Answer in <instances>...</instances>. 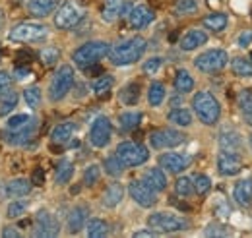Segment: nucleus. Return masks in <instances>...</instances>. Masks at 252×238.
I'll use <instances>...</instances> for the list:
<instances>
[{
	"label": "nucleus",
	"mask_w": 252,
	"mask_h": 238,
	"mask_svg": "<svg viewBox=\"0 0 252 238\" xmlns=\"http://www.w3.org/2000/svg\"><path fill=\"white\" fill-rule=\"evenodd\" d=\"M148 49V43L144 37L136 35V37H130L126 41L117 43L115 47H111L109 51V60L115 64V66H128V64H134L144 57Z\"/></svg>",
	"instance_id": "nucleus-1"
},
{
	"label": "nucleus",
	"mask_w": 252,
	"mask_h": 238,
	"mask_svg": "<svg viewBox=\"0 0 252 238\" xmlns=\"http://www.w3.org/2000/svg\"><path fill=\"white\" fill-rule=\"evenodd\" d=\"M192 109L196 113L198 120L206 126H214L218 124L221 117V105L220 101L214 97V93L210 91H198L192 99Z\"/></svg>",
	"instance_id": "nucleus-2"
},
{
	"label": "nucleus",
	"mask_w": 252,
	"mask_h": 238,
	"mask_svg": "<svg viewBox=\"0 0 252 238\" xmlns=\"http://www.w3.org/2000/svg\"><path fill=\"white\" fill-rule=\"evenodd\" d=\"M109 51H111L109 43H105V41H90V43H84L82 47H78L74 51L72 59H74L76 66L88 70L90 66H95L101 59L109 57Z\"/></svg>",
	"instance_id": "nucleus-3"
},
{
	"label": "nucleus",
	"mask_w": 252,
	"mask_h": 238,
	"mask_svg": "<svg viewBox=\"0 0 252 238\" xmlns=\"http://www.w3.org/2000/svg\"><path fill=\"white\" fill-rule=\"evenodd\" d=\"M86 18V10L78 0H66L55 14V26L59 30H74Z\"/></svg>",
	"instance_id": "nucleus-4"
},
{
	"label": "nucleus",
	"mask_w": 252,
	"mask_h": 238,
	"mask_svg": "<svg viewBox=\"0 0 252 238\" xmlns=\"http://www.w3.org/2000/svg\"><path fill=\"white\" fill-rule=\"evenodd\" d=\"M148 227L156 229L158 233H181V231L189 229L190 223L189 219H185V217L159 211V213H152L148 217Z\"/></svg>",
	"instance_id": "nucleus-5"
},
{
	"label": "nucleus",
	"mask_w": 252,
	"mask_h": 238,
	"mask_svg": "<svg viewBox=\"0 0 252 238\" xmlns=\"http://www.w3.org/2000/svg\"><path fill=\"white\" fill-rule=\"evenodd\" d=\"M72 88H74V68L70 64H63L55 72V76L51 80V86H49V97H51V101H55V103L63 101Z\"/></svg>",
	"instance_id": "nucleus-6"
},
{
	"label": "nucleus",
	"mask_w": 252,
	"mask_h": 238,
	"mask_svg": "<svg viewBox=\"0 0 252 238\" xmlns=\"http://www.w3.org/2000/svg\"><path fill=\"white\" fill-rule=\"evenodd\" d=\"M125 167H140L150 159V151L138 142H123L117 146L115 153Z\"/></svg>",
	"instance_id": "nucleus-7"
},
{
	"label": "nucleus",
	"mask_w": 252,
	"mask_h": 238,
	"mask_svg": "<svg viewBox=\"0 0 252 238\" xmlns=\"http://www.w3.org/2000/svg\"><path fill=\"white\" fill-rule=\"evenodd\" d=\"M229 62V55L221 49H210L206 53H202L198 59H194V66L202 72V74H216L223 70Z\"/></svg>",
	"instance_id": "nucleus-8"
},
{
	"label": "nucleus",
	"mask_w": 252,
	"mask_h": 238,
	"mask_svg": "<svg viewBox=\"0 0 252 238\" xmlns=\"http://www.w3.org/2000/svg\"><path fill=\"white\" fill-rule=\"evenodd\" d=\"M49 30L43 24H33V22H22L18 26H14L8 39L14 43H32V41H39L45 39Z\"/></svg>",
	"instance_id": "nucleus-9"
},
{
	"label": "nucleus",
	"mask_w": 252,
	"mask_h": 238,
	"mask_svg": "<svg viewBox=\"0 0 252 238\" xmlns=\"http://www.w3.org/2000/svg\"><path fill=\"white\" fill-rule=\"evenodd\" d=\"M128 194L142 208H154L158 204V192L152 186H148L144 180H132L128 184Z\"/></svg>",
	"instance_id": "nucleus-10"
},
{
	"label": "nucleus",
	"mask_w": 252,
	"mask_h": 238,
	"mask_svg": "<svg viewBox=\"0 0 252 238\" xmlns=\"http://www.w3.org/2000/svg\"><path fill=\"white\" fill-rule=\"evenodd\" d=\"M61 233V225L59 221L53 217V213H49L47 209H41L35 215V227H33V237L39 238H53L59 237Z\"/></svg>",
	"instance_id": "nucleus-11"
},
{
	"label": "nucleus",
	"mask_w": 252,
	"mask_h": 238,
	"mask_svg": "<svg viewBox=\"0 0 252 238\" xmlns=\"http://www.w3.org/2000/svg\"><path fill=\"white\" fill-rule=\"evenodd\" d=\"M185 142V134L173 128H161L150 134V144L154 149H171Z\"/></svg>",
	"instance_id": "nucleus-12"
},
{
	"label": "nucleus",
	"mask_w": 252,
	"mask_h": 238,
	"mask_svg": "<svg viewBox=\"0 0 252 238\" xmlns=\"http://www.w3.org/2000/svg\"><path fill=\"white\" fill-rule=\"evenodd\" d=\"M113 136V124L107 117H97L90 128V142L95 148H105L109 146Z\"/></svg>",
	"instance_id": "nucleus-13"
},
{
	"label": "nucleus",
	"mask_w": 252,
	"mask_h": 238,
	"mask_svg": "<svg viewBox=\"0 0 252 238\" xmlns=\"http://www.w3.org/2000/svg\"><path fill=\"white\" fill-rule=\"evenodd\" d=\"M218 171L221 177H235L243 171V159L239 153L233 151H223L221 149L218 155Z\"/></svg>",
	"instance_id": "nucleus-14"
},
{
	"label": "nucleus",
	"mask_w": 252,
	"mask_h": 238,
	"mask_svg": "<svg viewBox=\"0 0 252 238\" xmlns=\"http://www.w3.org/2000/svg\"><path fill=\"white\" fill-rule=\"evenodd\" d=\"M156 20V14L150 6L146 4H138V6H132L130 14H128V24L132 30H144L148 28L152 22Z\"/></svg>",
	"instance_id": "nucleus-15"
},
{
	"label": "nucleus",
	"mask_w": 252,
	"mask_h": 238,
	"mask_svg": "<svg viewBox=\"0 0 252 238\" xmlns=\"http://www.w3.org/2000/svg\"><path fill=\"white\" fill-rule=\"evenodd\" d=\"M159 167L167 173L179 175L189 167V157H185L181 153H163L159 157Z\"/></svg>",
	"instance_id": "nucleus-16"
},
{
	"label": "nucleus",
	"mask_w": 252,
	"mask_h": 238,
	"mask_svg": "<svg viewBox=\"0 0 252 238\" xmlns=\"http://www.w3.org/2000/svg\"><path fill=\"white\" fill-rule=\"evenodd\" d=\"M88 215H90V211H88V208H86V206H78V208L72 209V211L68 213V219H66L68 233H70V235L80 233V231L84 229L86 221H88Z\"/></svg>",
	"instance_id": "nucleus-17"
},
{
	"label": "nucleus",
	"mask_w": 252,
	"mask_h": 238,
	"mask_svg": "<svg viewBox=\"0 0 252 238\" xmlns=\"http://www.w3.org/2000/svg\"><path fill=\"white\" fill-rule=\"evenodd\" d=\"M206 43H208V33L204 30L187 31V33L183 35V39L179 41V45H181L183 51H194V49H198V47H202V45H206Z\"/></svg>",
	"instance_id": "nucleus-18"
},
{
	"label": "nucleus",
	"mask_w": 252,
	"mask_h": 238,
	"mask_svg": "<svg viewBox=\"0 0 252 238\" xmlns=\"http://www.w3.org/2000/svg\"><path fill=\"white\" fill-rule=\"evenodd\" d=\"M59 0H30L28 10L33 18H47L53 12H57Z\"/></svg>",
	"instance_id": "nucleus-19"
},
{
	"label": "nucleus",
	"mask_w": 252,
	"mask_h": 238,
	"mask_svg": "<svg viewBox=\"0 0 252 238\" xmlns=\"http://www.w3.org/2000/svg\"><path fill=\"white\" fill-rule=\"evenodd\" d=\"M220 148L223 151H233V153H239L243 148V140L239 136V132H235L233 128H225L221 130L220 134Z\"/></svg>",
	"instance_id": "nucleus-20"
},
{
	"label": "nucleus",
	"mask_w": 252,
	"mask_h": 238,
	"mask_svg": "<svg viewBox=\"0 0 252 238\" xmlns=\"http://www.w3.org/2000/svg\"><path fill=\"white\" fill-rule=\"evenodd\" d=\"M144 182L148 184V186H152L156 192H163L165 188H167V175H165V171L161 169V167H152V169H148L146 173H144Z\"/></svg>",
	"instance_id": "nucleus-21"
},
{
	"label": "nucleus",
	"mask_w": 252,
	"mask_h": 238,
	"mask_svg": "<svg viewBox=\"0 0 252 238\" xmlns=\"http://www.w3.org/2000/svg\"><path fill=\"white\" fill-rule=\"evenodd\" d=\"M233 198L239 206L243 208H251L252 206V180H241L235 184V190H233Z\"/></svg>",
	"instance_id": "nucleus-22"
},
{
	"label": "nucleus",
	"mask_w": 252,
	"mask_h": 238,
	"mask_svg": "<svg viewBox=\"0 0 252 238\" xmlns=\"http://www.w3.org/2000/svg\"><path fill=\"white\" fill-rule=\"evenodd\" d=\"M125 198V188L119 182H113L107 186V190L103 192V206L105 208H117Z\"/></svg>",
	"instance_id": "nucleus-23"
},
{
	"label": "nucleus",
	"mask_w": 252,
	"mask_h": 238,
	"mask_svg": "<svg viewBox=\"0 0 252 238\" xmlns=\"http://www.w3.org/2000/svg\"><path fill=\"white\" fill-rule=\"evenodd\" d=\"M4 192L8 198H24L32 192V182L28 178H14L6 184Z\"/></svg>",
	"instance_id": "nucleus-24"
},
{
	"label": "nucleus",
	"mask_w": 252,
	"mask_h": 238,
	"mask_svg": "<svg viewBox=\"0 0 252 238\" xmlns=\"http://www.w3.org/2000/svg\"><path fill=\"white\" fill-rule=\"evenodd\" d=\"M123 6H125V0H105L103 4V12H101V18L109 24L117 22L123 14Z\"/></svg>",
	"instance_id": "nucleus-25"
},
{
	"label": "nucleus",
	"mask_w": 252,
	"mask_h": 238,
	"mask_svg": "<svg viewBox=\"0 0 252 238\" xmlns=\"http://www.w3.org/2000/svg\"><path fill=\"white\" fill-rule=\"evenodd\" d=\"M74 132H76V124H74V122H63V124H59V126L53 130L51 140H53L55 144H68V142L72 140Z\"/></svg>",
	"instance_id": "nucleus-26"
},
{
	"label": "nucleus",
	"mask_w": 252,
	"mask_h": 238,
	"mask_svg": "<svg viewBox=\"0 0 252 238\" xmlns=\"http://www.w3.org/2000/svg\"><path fill=\"white\" fill-rule=\"evenodd\" d=\"M227 24H229V18L225 16V14H210V16H206L204 20H202V26L206 28V30L214 31V33H220L227 28Z\"/></svg>",
	"instance_id": "nucleus-27"
},
{
	"label": "nucleus",
	"mask_w": 252,
	"mask_h": 238,
	"mask_svg": "<svg viewBox=\"0 0 252 238\" xmlns=\"http://www.w3.org/2000/svg\"><path fill=\"white\" fill-rule=\"evenodd\" d=\"M18 93L12 89H8L6 93H2L0 95V117L4 119V117H8L16 107H18Z\"/></svg>",
	"instance_id": "nucleus-28"
},
{
	"label": "nucleus",
	"mask_w": 252,
	"mask_h": 238,
	"mask_svg": "<svg viewBox=\"0 0 252 238\" xmlns=\"http://www.w3.org/2000/svg\"><path fill=\"white\" fill-rule=\"evenodd\" d=\"M86 233L90 238H103L109 235V223L103 219H90L86 225Z\"/></svg>",
	"instance_id": "nucleus-29"
},
{
	"label": "nucleus",
	"mask_w": 252,
	"mask_h": 238,
	"mask_svg": "<svg viewBox=\"0 0 252 238\" xmlns=\"http://www.w3.org/2000/svg\"><path fill=\"white\" fill-rule=\"evenodd\" d=\"M33 134H35V119H33L28 126H24L22 130H14L8 140H10L12 144H16V146H22V144H26V142L32 140Z\"/></svg>",
	"instance_id": "nucleus-30"
},
{
	"label": "nucleus",
	"mask_w": 252,
	"mask_h": 238,
	"mask_svg": "<svg viewBox=\"0 0 252 238\" xmlns=\"http://www.w3.org/2000/svg\"><path fill=\"white\" fill-rule=\"evenodd\" d=\"M167 120H169L171 124H175V126L187 128V126L192 124V113L187 111V109H183V107H179V109H173V111L167 115Z\"/></svg>",
	"instance_id": "nucleus-31"
},
{
	"label": "nucleus",
	"mask_w": 252,
	"mask_h": 238,
	"mask_svg": "<svg viewBox=\"0 0 252 238\" xmlns=\"http://www.w3.org/2000/svg\"><path fill=\"white\" fill-rule=\"evenodd\" d=\"M175 89L179 93H190L194 89V78L187 70H177V74H175Z\"/></svg>",
	"instance_id": "nucleus-32"
},
{
	"label": "nucleus",
	"mask_w": 252,
	"mask_h": 238,
	"mask_svg": "<svg viewBox=\"0 0 252 238\" xmlns=\"http://www.w3.org/2000/svg\"><path fill=\"white\" fill-rule=\"evenodd\" d=\"M113 86H115V78L105 74V76L97 78L94 82V93L97 97H107L111 93V89H113Z\"/></svg>",
	"instance_id": "nucleus-33"
},
{
	"label": "nucleus",
	"mask_w": 252,
	"mask_h": 238,
	"mask_svg": "<svg viewBox=\"0 0 252 238\" xmlns=\"http://www.w3.org/2000/svg\"><path fill=\"white\" fill-rule=\"evenodd\" d=\"M231 68H233V74H237V76H241V78H251L252 76V60L245 59V57L233 59Z\"/></svg>",
	"instance_id": "nucleus-34"
},
{
	"label": "nucleus",
	"mask_w": 252,
	"mask_h": 238,
	"mask_svg": "<svg viewBox=\"0 0 252 238\" xmlns=\"http://www.w3.org/2000/svg\"><path fill=\"white\" fill-rule=\"evenodd\" d=\"M140 120H142V113L140 111H126V113H123L119 117V124H121L123 130L130 132V130H134L140 124Z\"/></svg>",
	"instance_id": "nucleus-35"
},
{
	"label": "nucleus",
	"mask_w": 252,
	"mask_h": 238,
	"mask_svg": "<svg viewBox=\"0 0 252 238\" xmlns=\"http://www.w3.org/2000/svg\"><path fill=\"white\" fill-rule=\"evenodd\" d=\"M103 167H105V173H107L109 177H115V178L125 173V165H123V161H121L117 155L107 157V159L103 161Z\"/></svg>",
	"instance_id": "nucleus-36"
},
{
	"label": "nucleus",
	"mask_w": 252,
	"mask_h": 238,
	"mask_svg": "<svg viewBox=\"0 0 252 238\" xmlns=\"http://www.w3.org/2000/svg\"><path fill=\"white\" fill-rule=\"evenodd\" d=\"M72 175H74V165L64 159V161L59 163V167H57L55 180H57V184H68L72 180Z\"/></svg>",
	"instance_id": "nucleus-37"
},
{
	"label": "nucleus",
	"mask_w": 252,
	"mask_h": 238,
	"mask_svg": "<svg viewBox=\"0 0 252 238\" xmlns=\"http://www.w3.org/2000/svg\"><path fill=\"white\" fill-rule=\"evenodd\" d=\"M163 99H165V86L161 82H154L150 86V89H148V101H150V105L152 107H159L163 103Z\"/></svg>",
	"instance_id": "nucleus-38"
},
{
	"label": "nucleus",
	"mask_w": 252,
	"mask_h": 238,
	"mask_svg": "<svg viewBox=\"0 0 252 238\" xmlns=\"http://www.w3.org/2000/svg\"><path fill=\"white\" fill-rule=\"evenodd\" d=\"M138 97H140V86L138 84H128L125 89L121 91V95H119L121 103H125V105H136Z\"/></svg>",
	"instance_id": "nucleus-39"
},
{
	"label": "nucleus",
	"mask_w": 252,
	"mask_h": 238,
	"mask_svg": "<svg viewBox=\"0 0 252 238\" xmlns=\"http://www.w3.org/2000/svg\"><path fill=\"white\" fill-rule=\"evenodd\" d=\"M194 192V184H192V178L189 177H181L175 182V194L181 196V198H189Z\"/></svg>",
	"instance_id": "nucleus-40"
},
{
	"label": "nucleus",
	"mask_w": 252,
	"mask_h": 238,
	"mask_svg": "<svg viewBox=\"0 0 252 238\" xmlns=\"http://www.w3.org/2000/svg\"><path fill=\"white\" fill-rule=\"evenodd\" d=\"M192 184H194V192L198 196H206L210 192V188H212V180L206 175H194L192 177Z\"/></svg>",
	"instance_id": "nucleus-41"
},
{
	"label": "nucleus",
	"mask_w": 252,
	"mask_h": 238,
	"mask_svg": "<svg viewBox=\"0 0 252 238\" xmlns=\"http://www.w3.org/2000/svg\"><path fill=\"white\" fill-rule=\"evenodd\" d=\"M196 12H198L196 0H177V4H175V14H179V16H192Z\"/></svg>",
	"instance_id": "nucleus-42"
},
{
	"label": "nucleus",
	"mask_w": 252,
	"mask_h": 238,
	"mask_svg": "<svg viewBox=\"0 0 252 238\" xmlns=\"http://www.w3.org/2000/svg\"><path fill=\"white\" fill-rule=\"evenodd\" d=\"M32 117L30 115H26V113H20V115H14V117H10V119L6 120V128L8 130H22L24 126H28L30 122H32Z\"/></svg>",
	"instance_id": "nucleus-43"
},
{
	"label": "nucleus",
	"mask_w": 252,
	"mask_h": 238,
	"mask_svg": "<svg viewBox=\"0 0 252 238\" xmlns=\"http://www.w3.org/2000/svg\"><path fill=\"white\" fill-rule=\"evenodd\" d=\"M41 89L37 88V86H32V88H28V89H24V101L32 107V109H37L39 105H41Z\"/></svg>",
	"instance_id": "nucleus-44"
},
{
	"label": "nucleus",
	"mask_w": 252,
	"mask_h": 238,
	"mask_svg": "<svg viewBox=\"0 0 252 238\" xmlns=\"http://www.w3.org/2000/svg\"><path fill=\"white\" fill-rule=\"evenodd\" d=\"M26 209H28V204H26V202L16 200V202H12V204L6 208V217H8V219H20V217L26 213Z\"/></svg>",
	"instance_id": "nucleus-45"
},
{
	"label": "nucleus",
	"mask_w": 252,
	"mask_h": 238,
	"mask_svg": "<svg viewBox=\"0 0 252 238\" xmlns=\"http://www.w3.org/2000/svg\"><path fill=\"white\" fill-rule=\"evenodd\" d=\"M101 178V167L99 165H90L84 171V184L86 186H95Z\"/></svg>",
	"instance_id": "nucleus-46"
},
{
	"label": "nucleus",
	"mask_w": 252,
	"mask_h": 238,
	"mask_svg": "<svg viewBox=\"0 0 252 238\" xmlns=\"http://www.w3.org/2000/svg\"><path fill=\"white\" fill-rule=\"evenodd\" d=\"M59 59H61V51H59L57 47H47V49L41 51V60H43V64H47V66H53Z\"/></svg>",
	"instance_id": "nucleus-47"
},
{
	"label": "nucleus",
	"mask_w": 252,
	"mask_h": 238,
	"mask_svg": "<svg viewBox=\"0 0 252 238\" xmlns=\"http://www.w3.org/2000/svg\"><path fill=\"white\" fill-rule=\"evenodd\" d=\"M161 66H163V59H161V57H154V59H148L146 62H144L142 70H144V74L154 76V74H158Z\"/></svg>",
	"instance_id": "nucleus-48"
},
{
	"label": "nucleus",
	"mask_w": 252,
	"mask_h": 238,
	"mask_svg": "<svg viewBox=\"0 0 252 238\" xmlns=\"http://www.w3.org/2000/svg\"><path fill=\"white\" fill-rule=\"evenodd\" d=\"M239 107H241V111L245 113L247 109H251L252 107V93L251 91H241V95H239Z\"/></svg>",
	"instance_id": "nucleus-49"
},
{
	"label": "nucleus",
	"mask_w": 252,
	"mask_h": 238,
	"mask_svg": "<svg viewBox=\"0 0 252 238\" xmlns=\"http://www.w3.org/2000/svg\"><path fill=\"white\" fill-rule=\"evenodd\" d=\"M252 43V30H245V31H241L239 33V37H237V45L239 47H249Z\"/></svg>",
	"instance_id": "nucleus-50"
},
{
	"label": "nucleus",
	"mask_w": 252,
	"mask_h": 238,
	"mask_svg": "<svg viewBox=\"0 0 252 238\" xmlns=\"http://www.w3.org/2000/svg\"><path fill=\"white\" fill-rule=\"evenodd\" d=\"M12 86V76L8 72H0V95L6 93Z\"/></svg>",
	"instance_id": "nucleus-51"
},
{
	"label": "nucleus",
	"mask_w": 252,
	"mask_h": 238,
	"mask_svg": "<svg viewBox=\"0 0 252 238\" xmlns=\"http://www.w3.org/2000/svg\"><path fill=\"white\" fill-rule=\"evenodd\" d=\"M221 227H218V225H210L208 229H206V235L208 237H227L229 233L227 231H220Z\"/></svg>",
	"instance_id": "nucleus-52"
},
{
	"label": "nucleus",
	"mask_w": 252,
	"mask_h": 238,
	"mask_svg": "<svg viewBox=\"0 0 252 238\" xmlns=\"http://www.w3.org/2000/svg\"><path fill=\"white\" fill-rule=\"evenodd\" d=\"M2 237L4 238H18L20 237V233H18L14 227H4V229H2Z\"/></svg>",
	"instance_id": "nucleus-53"
},
{
	"label": "nucleus",
	"mask_w": 252,
	"mask_h": 238,
	"mask_svg": "<svg viewBox=\"0 0 252 238\" xmlns=\"http://www.w3.org/2000/svg\"><path fill=\"white\" fill-rule=\"evenodd\" d=\"M158 237V231H138L134 233V238H156Z\"/></svg>",
	"instance_id": "nucleus-54"
},
{
	"label": "nucleus",
	"mask_w": 252,
	"mask_h": 238,
	"mask_svg": "<svg viewBox=\"0 0 252 238\" xmlns=\"http://www.w3.org/2000/svg\"><path fill=\"white\" fill-rule=\"evenodd\" d=\"M28 76H30V68H26V66L24 68H20V66L16 68V78L18 80H26Z\"/></svg>",
	"instance_id": "nucleus-55"
},
{
	"label": "nucleus",
	"mask_w": 252,
	"mask_h": 238,
	"mask_svg": "<svg viewBox=\"0 0 252 238\" xmlns=\"http://www.w3.org/2000/svg\"><path fill=\"white\" fill-rule=\"evenodd\" d=\"M33 180H35V184H43V180H45V175H43V171L39 169V171H35V175H33Z\"/></svg>",
	"instance_id": "nucleus-56"
},
{
	"label": "nucleus",
	"mask_w": 252,
	"mask_h": 238,
	"mask_svg": "<svg viewBox=\"0 0 252 238\" xmlns=\"http://www.w3.org/2000/svg\"><path fill=\"white\" fill-rule=\"evenodd\" d=\"M243 117H245V122H247L249 126H252V107H251V109H247V111L243 113Z\"/></svg>",
	"instance_id": "nucleus-57"
},
{
	"label": "nucleus",
	"mask_w": 252,
	"mask_h": 238,
	"mask_svg": "<svg viewBox=\"0 0 252 238\" xmlns=\"http://www.w3.org/2000/svg\"><path fill=\"white\" fill-rule=\"evenodd\" d=\"M181 105H183V101H181V97H173V99H171V107H173V109H179Z\"/></svg>",
	"instance_id": "nucleus-58"
},
{
	"label": "nucleus",
	"mask_w": 252,
	"mask_h": 238,
	"mask_svg": "<svg viewBox=\"0 0 252 238\" xmlns=\"http://www.w3.org/2000/svg\"><path fill=\"white\" fill-rule=\"evenodd\" d=\"M4 20H6V16H4V10L0 8V28L4 26Z\"/></svg>",
	"instance_id": "nucleus-59"
},
{
	"label": "nucleus",
	"mask_w": 252,
	"mask_h": 238,
	"mask_svg": "<svg viewBox=\"0 0 252 238\" xmlns=\"http://www.w3.org/2000/svg\"><path fill=\"white\" fill-rule=\"evenodd\" d=\"M251 149H252V136H251Z\"/></svg>",
	"instance_id": "nucleus-60"
}]
</instances>
